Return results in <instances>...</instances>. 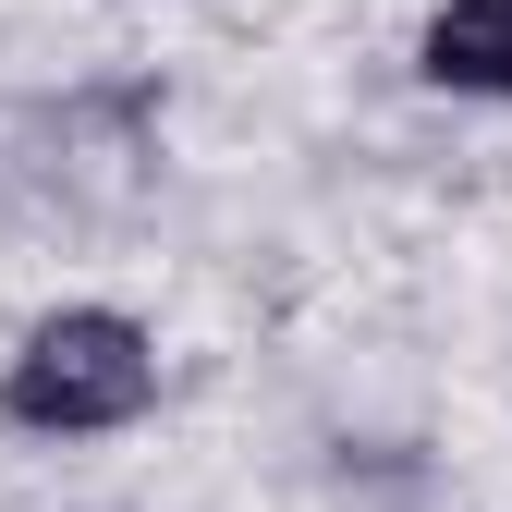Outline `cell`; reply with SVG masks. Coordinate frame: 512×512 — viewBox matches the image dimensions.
Masks as SVG:
<instances>
[{"instance_id": "1", "label": "cell", "mask_w": 512, "mask_h": 512, "mask_svg": "<svg viewBox=\"0 0 512 512\" xmlns=\"http://www.w3.org/2000/svg\"><path fill=\"white\" fill-rule=\"evenodd\" d=\"M159 415V342L122 305H49L0 354V427L13 439H122Z\"/></svg>"}, {"instance_id": "2", "label": "cell", "mask_w": 512, "mask_h": 512, "mask_svg": "<svg viewBox=\"0 0 512 512\" xmlns=\"http://www.w3.org/2000/svg\"><path fill=\"white\" fill-rule=\"evenodd\" d=\"M415 74L439 98H512V0H439L415 25Z\"/></svg>"}]
</instances>
